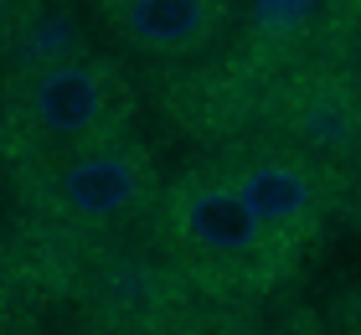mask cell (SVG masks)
<instances>
[{"instance_id": "ba28073f", "label": "cell", "mask_w": 361, "mask_h": 335, "mask_svg": "<svg viewBox=\"0 0 361 335\" xmlns=\"http://www.w3.org/2000/svg\"><path fill=\"white\" fill-rule=\"evenodd\" d=\"M21 320H26V274L0 248V335H16Z\"/></svg>"}, {"instance_id": "8992f818", "label": "cell", "mask_w": 361, "mask_h": 335, "mask_svg": "<svg viewBox=\"0 0 361 335\" xmlns=\"http://www.w3.org/2000/svg\"><path fill=\"white\" fill-rule=\"evenodd\" d=\"M104 16L129 52L186 62L222 37L233 0H104Z\"/></svg>"}, {"instance_id": "7a4b0ae2", "label": "cell", "mask_w": 361, "mask_h": 335, "mask_svg": "<svg viewBox=\"0 0 361 335\" xmlns=\"http://www.w3.org/2000/svg\"><path fill=\"white\" fill-rule=\"evenodd\" d=\"M135 124V88L104 52H52L16 67L0 88V155L11 171L62 150H83Z\"/></svg>"}, {"instance_id": "3957f363", "label": "cell", "mask_w": 361, "mask_h": 335, "mask_svg": "<svg viewBox=\"0 0 361 335\" xmlns=\"http://www.w3.org/2000/svg\"><path fill=\"white\" fill-rule=\"evenodd\" d=\"M16 191L37 222H47L52 232L83 248H98L150 222L160 207V191H166V176H160L155 150L129 129L114 140L21 165Z\"/></svg>"}, {"instance_id": "52a82bcc", "label": "cell", "mask_w": 361, "mask_h": 335, "mask_svg": "<svg viewBox=\"0 0 361 335\" xmlns=\"http://www.w3.org/2000/svg\"><path fill=\"white\" fill-rule=\"evenodd\" d=\"M279 129L289 150L310 160H356L361 155V93L341 73H310L279 98Z\"/></svg>"}, {"instance_id": "30bf717a", "label": "cell", "mask_w": 361, "mask_h": 335, "mask_svg": "<svg viewBox=\"0 0 361 335\" xmlns=\"http://www.w3.org/2000/svg\"><path fill=\"white\" fill-rule=\"evenodd\" d=\"M171 335H248V330H233V325H202V320H186V325H176Z\"/></svg>"}, {"instance_id": "9c48e42d", "label": "cell", "mask_w": 361, "mask_h": 335, "mask_svg": "<svg viewBox=\"0 0 361 335\" xmlns=\"http://www.w3.org/2000/svg\"><path fill=\"white\" fill-rule=\"evenodd\" d=\"M37 16H42V0H0V62L31 37Z\"/></svg>"}, {"instance_id": "5b68a950", "label": "cell", "mask_w": 361, "mask_h": 335, "mask_svg": "<svg viewBox=\"0 0 361 335\" xmlns=\"http://www.w3.org/2000/svg\"><path fill=\"white\" fill-rule=\"evenodd\" d=\"M212 165L227 176V186L248 201V212L279 243L305 253L325 212H331V176L320 160H310L289 145H238Z\"/></svg>"}, {"instance_id": "6da1fadb", "label": "cell", "mask_w": 361, "mask_h": 335, "mask_svg": "<svg viewBox=\"0 0 361 335\" xmlns=\"http://www.w3.org/2000/svg\"><path fill=\"white\" fill-rule=\"evenodd\" d=\"M150 227L202 294H264L284 284L300 258L248 212L212 160L166 181Z\"/></svg>"}, {"instance_id": "277c9868", "label": "cell", "mask_w": 361, "mask_h": 335, "mask_svg": "<svg viewBox=\"0 0 361 335\" xmlns=\"http://www.w3.org/2000/svg\"><path fill=\"white\" fill-rule=\"evenodd\" d=\"M196 284L166 248L98 243L73 274V305L88 335H171L186 325Z\"/></svg>"}]
</instances>
